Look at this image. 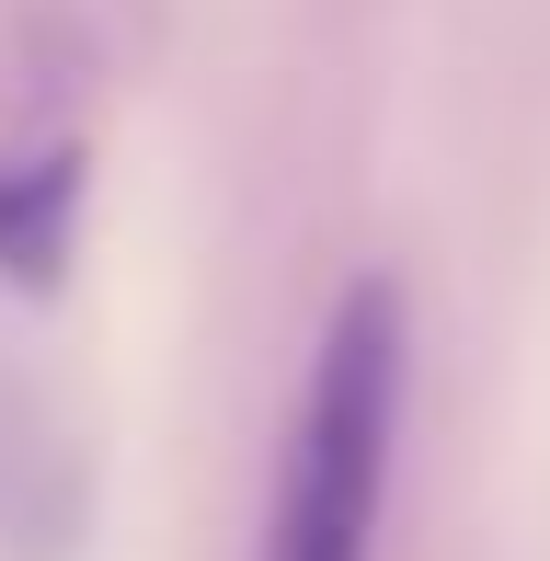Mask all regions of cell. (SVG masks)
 <instances>
[{"mask_svg": "<svg viewBox=\"0 0 550 561\" xmlns=\"http://www.w3.org/2000/svg\"><path fill=\"white\" fill-rule=\"evenodd\" d=\"M402 287L356 275L321 321L310 390L287 424V470H275V516H264V561H379V516H390V458H402Z\"/></svg>", "mask_w": 550, "mask_h": 561, "instance_id": "cell-1", "label": "cell"}, {"mask_svg": "<svg viewBox=\"0 0 550 561\" xmlns=\"http://www.w3.org/2000/svg\"><path fill=\"white\" fill-rule=\"evenodd\" d=\"M69 229H81V149H35V161H0V275L12 287H58Z\"/></svg>", "mask_w": 550, "mask_h": 561, "instance_id": "cell-2", "label": "cell"}]
</instances>
